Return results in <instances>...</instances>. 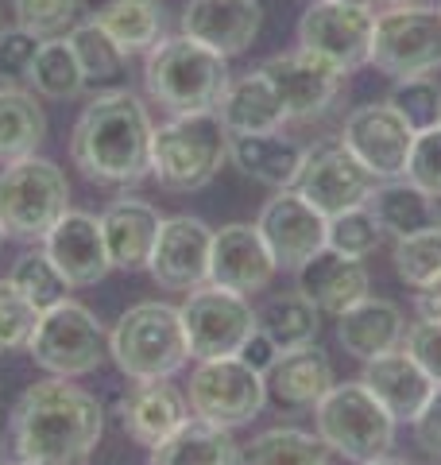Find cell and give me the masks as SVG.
Here are the masks:
<instances>
[{
	"instance_id": "53",
	"label": "cell",
	"mask_w": 441,
	"mask_h": 465,
	"mask_svg": "<svg viewBox=\"0 0 441 465\" xmlns=\"http://www.w3.org/2000/svg\"><path fill=\"white\" fill-rule=\"evenodd\" d=\"M430 465H441V458H434V461H430Z\"/></svg>"
},
{
	"instance_id": "22",
	"label": "cell",
	"mask_w": 441,
	"mask_h": 465,
	"mask_svg": "<svg viewBox=\"0 0 441 465\" xmlns=\"http://www.w3.org/2000/svg\"><path fill=\"white\" fill-rule=\"evenodd\" d=\"M368 391L391 411L395 423H415L418 411L426 407V400L434 396V381L418 369V361L407 353V349H391V353H379L372 361H364V376Z\"/></svg>"
},
{
	"instance_id": "42",
	"label": "cell",
	"mask_w": 441,
	"mask_h": 465,
	"mask_svg": "<svg viewBox=\"0 0 441 465\" xmlns=\"http://www.w3.org/2000/svg\"><path fill=\"white\" fill-rule=\"evenodd\" d=\"M35 318H39V311L20 295L16 283L0 280V353L27 345V338H32V330H35Z\"/></svg>"
},
{
	"instance_id": "37",
	"label": "cell",
	"mask_w": 441,
	"mask_h": 465,
	"mask_svg": "<svg viewBox=\"0 0 441 465\" xmlns=\"http://www.w3.org/2000/svg\"><path fill=\"white\" fill-rule=\"evenodd\" d=\"M8 280L16 283V291H20L27 302H32L39 314H43V311H51V307H58L63 299H70L66 275L51 264V256L43 252V249L24 252V256L16 260V268H12Z\"/></svg>"
},
{
	"instance_id": "32",
	"label": "cell",
	"mask_w": 441,
	"mask_h": 465,
	"mask_svg": "<svg viewBox=\"0 0 441 465\" xmlns=\"http://www.w3.org/2000/svg\"><path fill=\"white\" fill-rule=\"evenodd\" d=\"M43 140H47V113L35 94L0 85V163L35 155Z\"/></svg>"
},
{
	"instance_id": "23",
	"label": "cell",
	"mask_w": 441,
	"mask_h": 465,
	"mask_svg": "<svg viewBox=\"0 0 441 465\" xmlns=\"http://www.w3.org/2000/svg\"><path fill=\"white\" fill-rule=\"evenodd\" d=\"M299 291L321 314L341 318L348 307H357L360 299H368L372 280H368L364 260H348L333 249H321L310 264L299 268Z\"/></svg>"
},
{
	"instance_id": "24",
	"label": "cell",
	"mask_w": 441,
	"mask_h": 465,
	"mask_svg": "<svg viewBox=\"0 0 441 465\" xmlns=\"http://www.w3.org/2000/svg\"><path fill=\"white\" fill-rule=\"evenodd\" d=\"M163 229V217L152 202L143 198H116L113 206L101 213V232H105V249L113 268L121 272H143L152 260L155 237Z\"/></svg>"
},
{
	"instance_id": "7",
	"label": "cell",
	"mask_w": 441,
	"mask_h": 465,
	"mask_svg": "<svg viewBox=\"0 0 441 465\" xmlns=\"http://www.w3.org/2000/svg\"><path fill=\"white\" fill-rule=\"evenodd\" d=\"M70 210V183L43 155L12 159L0 171V232L12 241H43Z\"/></svg>"
},
{
	"instance_id": "38",
	"label": "cell",
	"mask_w": 441,
	"mask_h": 465,
	"mask_svg": "<svg viewBox=\"0 0 441 465\" xmlns=\"http://www.w3.org/2000/svg\"><path fill=\"white\" fill-rule=\"evenodd\" d=\"M391 260H395V275L415 291L437 280L441 275V222L410 232V237H399Z\"/></svg>"
},
{
	"instance_id": "40",
	"label": "cell",
	"mask_w": 441,
	"mask_h": 465,
	"mask_svg": "<svg viewBox=\"0 0 441 465\" xmlns=\"http://www.w3.org/2000/svg\"><path fill=\"white\" fill-rule=\"evenodd\" d=\"M387 101L399 109V116L410 128H415V133H426V128L441 124V82H434L430 74L399 78Z\"/></svg>"
},
{
	"instance_id": "56",
	"label": "cell",
	"mask_w": 441,
	"mask_h": 465,
	"mask_svg": "<svg viewBox=\"0 0 441 465\" xmlns=\"http://www.w3.org/2000/svg\"><path fill=\"white\" fill-rule=\"evenodd\" d=\"M437 8H441V5H437Z\"/></svg>"
},
{
	"instance_id": "52",
	"label": "cell",
	"mask_w": 441,
	"mask_h": 465,
	"mask_svg": "<svg viewBox=\"0 0 441 465\" xmlns=\"http://www.w3.org/2000/svg\"><path fill=\"white\" fill-rule=\"evenodd\" d=\"M16 465H35V461H16Z\"/></svg>"
},
{
	"instance_id": "48",
	"label": "cell",
	"mask_w": 441,
	"mask_h": 465,
	"mask_svg": "<svg viewBox=\"0 0 441 465\" xmlns=\"http://www.w3.org/2000/svg\"><path fill=\"white\" fill-rule=\"evenodd\" d=\"M415 311H418L422 322H441V275H437V280H430L426 287H418Z\"/></svg>"
},
{
	"instance_id": "49",
	"label": "cell",
	"mask_w": 441,
	"mask_h": 465,
	"mask_svg": "<svg viewBox=\"0 0 441 465\" xmlns=\"http://www.w3.org/2000/svg\"><path fill=\"white\" fill-rule=\"evenodd\" d=\"M364 465H410V461H403V458H391V454H384V458H372V461H364Z\"/></svg>"
},
{
	"instance_id": "6",
	"label": "cell",
	"mask_w": 441,
	"mask_h": 465,
	"mask_svg": "<svg viewBox=\"0 0 441 465\" xmlns=\"http://www.w3.org/2000/svg\"><path fill=\"white\" fill-rule=\"evenodd\" d=\"M395 419L384 403H379L364 381H345L333 384L321 403L314 407V430L333 454L348 461H372L384 458L395 446Z\"/></svg>"
},
{
	"instance_id": "10",
	"label": "cell",
	"mask_w": 441,
	"mask_h": 465,
	"mask_svg": "<svg viewBox=\"0 0 441 465\" xmlns=\"http://www.w3.org/2000/svg\"><path fill=\"white\" fill-rule=\"evenodd\" d=\"M186 403L205 423L237 430L263 411L268 388H263V372L244 365L240 357H217V361H198V369L190 372Z\"/></svg>"
},
{
	"instance_id": "9",
	"label": "cell",
	"mask_w": 441,
	"mask_h": 465,
	"mask_svg": "<svg viewBox=\"0 0 441 465\" xmlns=\"http://www.w3.org/2000/svg\"><path fill=\"white\" fill-rule=\"evenodd\" d=\"M387 78H422L441 66V8L430 5H391L376 16L372 58Z\"/></svg>"
},
{
	"instance_id": "33",
	"label": "cell",
	"mask_w": 441,
	"mask_h": 465,
	"mask_svg": "<svg viewBox=\"0 0 441 465\" xmlns=\"http://www.w3.org/2000/svg\"><path fill=\"white\" fill-rule=\"evenodd\" d=\"M256 326L279 345V353H287V349H302L318 341L321 311L302 291H294V295H275L263 302V311H256Z\"/></svg>"
},
{
	"instance_id": "11",
	"label": "cell",
	"mask_w": 441,
	"mask_h": 465,
	"mask_svg": "<svg viewBox=\"0 0 441 465\" xmlns=\"http://www.w3.org/2000/svg\"><path fill=\"white\" fill-rule=\"evenodd\" d=\"M376 8L345 5V0H310L299 20V51L329 63L337 74L368 66L372 58Z\"/></svg>"
},
{
	"instance_id": "47",
	"label": "cell",
	"mask_w": 441,
	"mask_h": 465,
	"mask_svg": "<svg viewBox=\"0 0 441 465\" xmlns=\"http://www.w3.org/2000/svg\"><path fill=\"white\" fill-rule=\"evenodd\" d=\"M237 357L244 361V365H252L256 372H268V369L275 365V357H279V345H275V341L268 338V333H263V330L256 326V333L244 341V349H240Z\"/></svg>"
},
{
	"instance_id": "1",
	"label": "cell",
	"mask_w": 441,
	"mask_h": 465,
	"mask_svg": "<svg viewBox=\"0 0 441 465\" xmlns=\"http://www.w3.org/2000/svg\"><path fill=\"white\" fill-rule=\"evenodd\" d=\"M105 434V407L66 376L39 381L12 407V450L35 465H85Z\"/></svg>"
},
{
	"instance_id": "12",
	"label": "cell",
	"mask_w": 441,
	"mask_h": 465,
	"mask_svg": "<svg viewBox=\"0 0 441 465\" xmlns=\"http://www.w3.org/2000/svg\"><path fill=\"white\" fill-rule=\"evenodd\" d=\"M179 314H182L190 357L194 361L237 357L244 341L256 333V311L248 295H237V291H225L217 283L190 291Z\"/></svg>"
},
{
	"instance_id": "35",
	"label": "cell",
	"mask_w": 441,
	"mask_h": 465,
	"mask_svg": "<svg viewBox=\"0 0 441 465\" xmlns=\"http://www.w3.org/2000/svg\"><path fill=\"white\" fill-rule=\"evenodd\" d=\"M27 85H32L39 97H51V101H70V97H78L85 90V74L78 66V54H74L70 39L54 35V39L39 43Z\"/></svg>"
},
{
	"instance_id": "25",
	"label": "cell",
	"mask_w": 441,
	"mask_h": 465,
	"mask_svg": "<svg viewBox=\"0 0 441 465\" xmlns=\"http://www.w3.org/2000/svg\"><path fill=\"white\" fill-rule=\"evenodd\" d=\"M190 419V403L171 381H136L121 396V423L140 446L152 450L171 430H179Z\"/></svg>"
},
{
	"instance_id": "50",
	"label": "cell",
	"mask_w": 441,
	"mask_h": 465,
	"mask_svg": "<svg viewBox=\"0 0 441 465\" xmlns=\"http://www.w3.org/2000/svg\"><path fill=\"white\" fill-rule=\"evenodd\" d=\"M345 5H360V8H376V0H345Z\"/></svg>"
},
{
	"instance_id": "2",
	"label": "cell",
	"mask_w": 441,
	"mask_h": 465,
	"mask_svg": "<svg viewBox=\"0 0 441 465\" xmlns=\"http://www.w3.org/2000/svg\"><path fill=\"white\" fill-rule=\"evenodd\" d=\"M152 113L132 90H105L82 109L70 133V159L90 183L136 186L152 174Z\"/></svg>"
},
{
	"instance_id": "30",
	"label": "cell",
	"mask_w": 441,
	"mask_h": 465,
	"mask_svg": "<svg viewBox=\"0 0 441 465\" xmlns=\"http://www.w3.org/2000/svg\"><path fill=\"white\" fill-rule=\"evenodd\" d=\"M90 20L105 27L109 39L128 58L140 51L147 54L159 39H167V5L163 0H101Z\"/></svg>"
},
{
	"instance_id": "16",
	"label": "cell",
	"mask_w": 441,
	"mask_h": 465,
	"mask_svg": "<svg viewBox=\"0 0 441 465\" xmlns=\"http://www.w3.org/2000/svg\"><path fill=\"white\" fill-rule=\"evenodd\" d=\"M210 256H213V229L201 217H163V229L155 237L147 272L163 291H198L210 283Z\"/></svg>"
},
{
	"instance_id": "15",
	"label": "cell",
	"mask_w": 441,
	"mask_h": 465,
	"mask_svg": "<svg viewBox=\"0 0 441 465\" xmlns=\"http://www.w3.org/2000/svg\"><path fill=\"white\" fill-rule=\"evenodd\" d=\"M256 229H260L263 244H268L271 256H275V268L299 272L302 264H310V260L326 249L329 217L318 213L310 202L290 186V191L271 194V202L256 217Z\"/></svg>"
},
{
	"instance_id": "27",
	"label": "cell",
	"mask_w": 441,
	"mask_h": 465,
	"mask_svg": "<svg viewBox=\"0 0 441 465\" xmlns=\"http://www.w3.org/2000/svg\"><path fill=\"white\" fill-rule=\"evenodd\" d=\"M403 311L387 299H360L357 307H348L341 318H337V341L345 345L348 357L357 361H372L379 353H391V349L403 345Z\"/></svg>"
},
{
	"instance_id": "36",
	"label": "cell",
	"mask_w": 441,
	"mask_h": 465,
	"mask_svg": "<svg viewBox=\"0 0 441 465\" xmlns=\"http://www.w3.org/2000/svg\"><path fill=\"white\" fill-rule=\"evenodd\" d=\"M66 39H70L74 54H78V66H82V74H85V85H90V82L101 85V82L121 78L128 54L109 39V32H105L101 24L78 20V24H74L70 32H66Z\"/></svg>"
},
{
	"instance_id": "45",
	"label": "cell",
	"mask_w": 441,
	"mask_h": 465,
	"mask_svg": "<svg viewBox=\"0 0 441 465\" xmlns=\"http://www.w3.org/2000/svg\"><path fill=\"white\" fill-rule=\"evenodd\" d=\"M403 349L418 361V369L430 376L434 384H441V322H418L407 326L403 333Z\"/></svg>"
},
{
	"instance_id": "3",
	"label": "cell",
	"mask_w": 441,
	"mask_h": 465,
	"mask_svg": "<svg viewBox=\"0 0 441 465\" xmlns=\"http://www.w3.org/2000/svg\"><path fill=\"white\" fill-rule=\"evenodd\" d=\"M229 58L201 47L190 35H167L147 51L143 85L147 97L171 116L217 113L220 97L229 90Z\"/></svg>"
},
{
	"instance_id": "34",
	"label": "cell",
	"mask_w": 441,
	"mask_h": 465,
	"mask_svg": "<svg viewBox=\"0 0 441 465\" xmlns=\"http://www.w3.org/2000/svg\"><path fill=\"white\" fill-rule=\"evenodd\" d=\"M240 465H329V446L310 430L275 427L240 450Z\"/></svg>"
},
{
	"instance_id": "13",
	"label": "cell",
	"mask_w": 441,
	"mask_h": 465,
	"mask_svg": "<svg viewBox=\"0 0 441 465\" xmlns=\"http://www.w3.org/2000/svg\"><path fill=\"white\" fill-rule=\"evenodd\" d=\"M376 186H379V179L345 148L341 140L306 148L302 171H299V179H294V191L326 217L368 206V198H372Z\"/></svg>"
},
{
	"instance_id": "14",
	"label": "cell",
	"mask_w": 441,
	"mask_h": 465,
	"mask_svg": "<svg viewBox=\"0 0 441 465\" xmlns=\"http://www.w3.org/2000/svg\"><path fill=\"white\" fill-rule=\"evenodd\" d=\"M341 143L379 183H387V179H403L407 174L415 128L403 121L391 101H368V105L348 113V121L341 128Z\"/></svg>"
},
{
	"instance_id": "51",
	"label": "cell",
	"mask_w": 441,
	"mask_h": 465,
	"mask_svg": "<svg viewBox=\"0 0 441 465\" xmlns=\"http://www.w3.org/2000/svg\"><path fill=\"white\" fill-rule=\"evenodd\" d=\"M376 5H387L391 8V5H415V0H376Z\"/></svg>"
},
{
	"instance_id": "18",
	"label": "cell",
	"mask_w": 441,
	"mask_h": 465,
	"mask_svg": "<svg viewBox=\"0 0 441 465\" xmlns=\"http://www.w3.org/2000/svg\"><path fill=\"white\" fill-rule=\"evenodd\" d=\"M260 70L275 85V94L287 109V121H314V116H321L333 105L337 90H341V78H345L329 63H321V58L306 51L271 54Z\"/></svg>"
},
{
	"instance_id": "20",
	"label": "cell",
	"mask_w": 441,
	"mask_h": 465,
	"mask_svg": "<svg viewBox=\"0 0 441 465\" xmlns=\"http://www.w3.org/2000/svg\"><path fill=\"white\" fill-rule=\"evenodd\" d=\"M260 0H186L182 35L198 39L217 54H244L260 35Z\"/></svg>"
},
{
	"instance_id": "39",
	"label": "cell",
	"mask_w": 441,
	"mask_h": 465,
	"mask_svg": "<svg viewBox=\"0 0 441 465\" xmlns=\"http://www.w3.org/2000/svg\"><path fill=\"white\" fill-rule=\"evenodd\" d=\"M379 241H384V229H379L376 213L368 206H357V210H345V213L329 217L326 249H333V252H341L348 260H368L379 249Z\"/></svg>"
},
{
	"instance_id": "21",
	"label": "cell",
	"mask_w": 441,
	"mask_h": 465,
	"mask_svg": "<svg viewBox=\"0 0 441 465\" xmlns=\"http://www.w3.org/2000/svg\"><path fill=\"white\" fill-rule=\"evenodd\" d=\"M333 384H337V376L329 365V353L318 341L279 353L275 365L263 372L268 403L279 407V411H314Z\"/></svg>"
},
{
	"instance_id": "44",
	"label": "cell",
	"mask_w": 441,
	"mask_h": 465,
	"mask_svg": "<svg viewBox=\"0 0 441 465\" xmlns=\"http://www.w3.org/2000/svg\"><path fill=\"white\" fill-rule=\"evenodd\" d=\"M39 43H43V39L32 35V32H24L20 24H16V27H5V32H0V82H5V85L27 82Z\"/></svg>"
},
{
	"instance_id": "28",
	"label": "cell",
	"mask_w": 441,
	"mask_h": 465,
	"mask_svg": "<svg viewBox=\"0 0 441 465\" xmlns=\"http://www.w3.org/2000/svg\"><path fill=\"white\" fill-rule=\"evenodd\" d=\"M229 159L248 179L271 186V191H290L302 171L306 148L279 133H252V136H229Z\"/></svg>"
},
{
	"instance_id": "26",
	"label": "cell",
	"mask_w": 441,
	"mask_h": 465,
	"mask_svg": "<svg viewBox=\"0 0 441 465\" xmlns=\"http://www.w3.org/2000/svg\"><path fill=\"white\" fill-rule=\"evenodd\" d=\"M217 116H220V124L229 128V136L279 133V128L287 124V109L263 70H248V74L232 78L217 105Z\"/></svg>"
},
{
	"instance_id": "5",
	"label": "cell",
	"mask_w": 441,
	"mask_h": 465,
	"mask_svg": "<svg viewBox=\"0 0 441 465\" xmlns=\"http://www.w3.org/2000/svg\"><path fill=\"white\" fill-rule=\"evenodd\" d=\"M229 159V128L217 113L171 116L152 136V174L163 191H201Z\"/></svg>"
},
{
	"instance_id": "17",
	"label": "cell",
	"mask_w": 441,
	"mask_h": 465,
	"mask_svg": "<svg viewBox=\"0 0 441 465\" xmlns=\"http://www.w3.org/2000/svg\"><path fill=\"white\" fill-rule=\"evenodd\" d=\"M43 252L66 275L70 287H93L113 272L105 232H101V217L85 213V210H66L58 217L51 232L43 237Z\"/></svg>"
},
{
	"instance_id": "46",
	"label": "cell",
	"mask_w": 441,
	"mask_h": 465,
	"mask_svg": "<svg viewBox=\"0 0 441 465\" xmlns=\"http://www.w3.org/2000/svg\"><path fill=\"white\" fill-rule=\"evenodd\" d=\"M410 427H415L418 450H426L430 458H441V384H434V396L426 400V407Z\"/></svg>"
},
{
	"instance_id": "41",
	"label": "cell",
	"mask_w": 441,
	"mask_h": 465,
	"mask_svg": "<svg viewBox=\"0 0 441 465\" xmlns=\"http://www.w3.org/2000/svg\"><path fill=\"white\" fill-rule=\"evenodd\" d=\"M12 12H16V24L24 32L39 39H54L78 24L82 0H12Z\"/></svg>"
},
{
	"instance_id": "43",
	"label": "cell",
	"mask_w": 441,
	"mask_h": 465,
	"mask_svg": "<svg viewBox=\"0 0 441 465\" xmlns=\"http://www.w3.org/2000/svg\"><path fill=\"white\" fill-rule=\"evenodd\" d=\"M403 179H410L418 191H426L430 198H441V124L426 128V133H415Z\"/></svg>"
},
{
	"instance_id": "4",
	"label": "cell",
	"mask_w": 441,
	"mask_h": 465,
	"mask_svg": "<svg viewBox=\"0 0 441 465\" xmlns=\"http://www.w3.org/2000/svg\"><path fill=\"white\" fill-rule=\"evenodd\" d=\"M109 357L128 381H171L186 369L190 341L179 307L171 302H136L109 333Z\"/></svg>"
},
{
	"instance_id": "29",
	"label": "cell",
	"mask_w": 441,
	"mask_h": 465,
	"mask_svg": "<svg viewBox=\"0 0 441 465\" xmlns=\"http://www.w3.org/2000/svg\"><path fill=\"white\" fill-rule=\"evenodd\" d=\"M147 465H240V446L232 430L194 415L179 430H171L163 442L152 446Z\"/></svg>"
},
{
	"instance_id": "55",
	"label": "cell",
	"mask_w": 441,
	"mask_h": 465,
	"mask_svg": "<svg viewBox=\"0 0 441 465\" xmlns=\"http://www.w3.org/2000/svg\"><path fill=\"white\" fill-rule=\"evenodd\" d=\"M306 5H310V0H306Z\"/></svg>"
},
{
	"instance_id": "19",
	"label": "cell",
	"mask_w": 441,
	"mask_h": 465,
	"mask_svg": "<svg viewBox=\"0 0 441 465\" xmlns=\"http://www.w3.org/2000/svg\"><path fill=\"white\" fill-rule=\"evenodd\" d=\"M275 256L263 244L260 229L248 222H232L213 229V256H210V283L237 291V295H256L275 280Z\"/></svg>"
},
{
	"instance_id": "54",
	"label": "cell",
	"mask_w": 441,
	"mask_h": 465,
	"mask_svg": "<svg viewBox=\"0 0 441 465\" xmlns=\"http://www.w3.org/2000/svg\"><path fill=\"white\" fill-rule=\"evenodd\" d=\"M0 244H5V232H0Z\"/></svg>"
},
{
	"instance_id": "31",
	"label": "cell",
	"mask_w": 441,
	"mask_h": 465,
	"mask_svg": "<svg viewBox=\"0 0 441 465\" xmlns=\"http://www.w3.org/2000/svg\"><path fill=\"white\" fill-rule=\"evenodd\" d=\"M437 198H430L426 191H418L410 179H387L379 183L372 198H368V210L376 213V222L384 232H391L395 241L410 237L426 225H437Z\"/></svg>"
},
{
	"instance_id": "8",
	"label": "cell",
	"mask_w": 441,
	"mask_h": 465,
	"mask_svg": "<svg viewBox=\"0 0 441 465\" xmlns=\"http://www.w3.org/2000/svg\"><path fill=\"white\" fill-rule=\"evenodd\" d=\"M27 353L51 376L74 381V376L97 372V365L109 357V338L90 307L63 299L58 307L43 311L35 318V330L27 338Z\"/></svg>"
}]
</instances>
